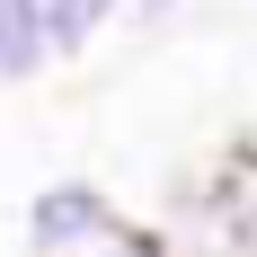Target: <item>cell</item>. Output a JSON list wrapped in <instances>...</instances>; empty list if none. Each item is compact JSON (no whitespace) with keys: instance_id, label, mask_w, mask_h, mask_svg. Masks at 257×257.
<instances>
[{"instance_id":"2","label":"cell","mask_w":257,"mask_h":257,"mask_svg":"<svg viewBox=\"0 0 257 257\" xmlns=\"http://www.w3.org/2000/svg\"><path fill=\"white\" fill-rule=\"evenodd\" d=\"M160 257H248V239L222 222V204L204 195V178L178 186V204H169V222H160Z\"/></svg>"},{"instance_id":"7","label":"cell","mask_w":257,"mask_h":257,"mask_svg":"<svg viewBox=\"0 0 257 257\" xmlns=\"http://www.w3.org/2000/svg\"><path fill=\"white\" fill-rule=\"evenodd\" d=\"M98 257H160V231H142V222H133V231H124V239H106Z\"/></svg>"},{"instance_id":"3","label":"cell","mask_w":257,"mask_h":257,"mask_svg":"<svg viewBox=\"0 0 257 257\" xmlns=\"http://www.w3.org/2000/svg\"><path fill=\"white\" fill-rule=\"evenodd\" d=\"M62 53H53V27H45V0H0V89H27L45 80Z\"/></svg>"},{"instance_id":"5","label":"cell","mask_w":257,"mask_h":257,"mask_svg":"<svg viewBox=\"0 0 257 257\" xmlns=\"http://www.w3.org/2000/svg\"><path fill=\"white\" fill-rule=\"evenodd\" d=\"M133 0H45V27H53V53H62V62H80V53L98 45L106 27L124 18Z\"/></svg>"},{"instance_id":"4","label":"cell","mask_w":257,"mask_h":257,"mask_svg":"<svg viewBox=\"0 0 257 257\" xmlns=\"http://www.w3.org/2000/svg\"><path fill=\"white\" fill-rule=\"evenodd\" d=\"M204 195L222 204V222H231V231L248 239V257H257V142L231 151L222 169H204Z\"/></svg>"},{"instance_id":"1","label":"cell","mask_w":257,"mask_h":257,"mask_svg":"<svg viewBox=\"0 0 257 257\" xmlns=\"http://www.w3.org/2000/svg\"><path fill=\"white\" fill-rule=\"evenodd\" d=\"M133 222L115 213L98 178H45L27 195V257H98L106 239H124Z\"/></svg>"},{"instance_id":"6","label":"cell","mask_w":257,"mask_h":257,"mask_svg":"<svg viewBox=\"0 0 257 257\" xmlns=\"http://www.w3.org/2000/svg\"><path fill=\"white\" fill-rule=\"evenodd\" d=\"M124 18H133V27H142V36H169V27H178V18H186V0H133Z\"/></svg>"}]
</instances>
